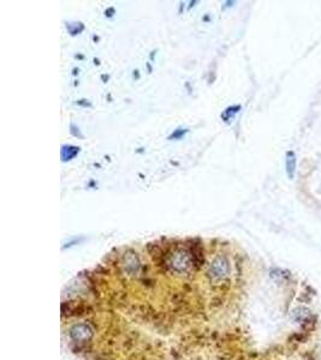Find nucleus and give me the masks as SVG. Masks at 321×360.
<instances>
[{
	"label": "nucleus",
	"instance_id": "nucleus-9",
	"mask_svg": "<svg viewBox=\"0 0 321 360\" xmlns=\"http://www.w3.org/2000/svg\"><path fill=\"white\" fill-rule=\"evenodd\" d=\"M113 12H115V9H113V7H110L109 10H106V11H105V15H106L107 17H112Z\"/></svg>",
	"mask_w": 321,
	"mask_h": 360
},
{
	"label": "nucleus",
	"instance_id": "nucleus-2",
	"mask_svg": "<svg viewBox=\"0 0 321 360\" xmlns=\"http://www.w3.org/2000/svg\"><path fill=\"white\" fill-rule=\"evenodd\" d=\"M70 338L73 341H77V342L89 341L93 338V330L87 324H76L71 328Z\"/></svg>",
	"mask_w": 321,
	"mask_h": 360
},
{
	"label": "nucleus",
	"instance_id": "nucleus-7",
	"mask_svg": "<svg viewBox=\"0 0 321 360\" xmlns=\"http://www.w3.org/2000/svg\"><path fill=\"white\" fill-rule=\"evenodd\" d=\"M185 133H188V130H186V128H177V130L168 137V139H181L182 137L185 136Z\"/></svg>",
	"mask_w": 321,
	"mask_h": 360
},
{
	"label": "nucleus",
	"instance_id": "nucleus-6",
	"mask_svg": "<svg viewBox=\"0 0 321 360\" xmlns=\"http://www.w3.org/2000/svg\"><path fill=\"white\" fill-rule=\"evenodd\" d=\"M239 108H241V107H239V106H235V107H229V108H228V109H226V111H225V112H224V114L222 115V117H223V119H224V120H225V122H228V120H229V119H230V115H231V114H235V113H237Z\"/></svg>",
	"mask_w": 321,
	"mask_h": 360
},
{
	"label": "nucleus",
	"instance_id": "nucleus-4",
	"mask_svg": "<svg viewBox=\"0 0 321 360\" xmlns=\"http://www.w3.org/2000/svg\"><path fill=\"white\" fill-rule=\"evenodd\" d=\"M80 152V148L73 146H63L62 147V160L63 161H70L76 155Z\"/></svg>",
	"mask_w": 321,
	"mask_h": 360
},
{
	"label": "nucleus",
	"instance_id": "nucleus-1",
	"mask_svg": "<svg viewBox=\"0 0 321 360\" xmlns=\"http://www.w3.org/2000/svg\"><path fill=\"white\" fill-rule=\"evenodd\" d=\"M229 262L226 261V258L224 257H218L213 261V263L210 264L209 267V274L210 276L215 280H220V278H224L225 276H228L229 274Z\"/></svg>",
	"mask_w": 321,
	"mask_h": 360
},
{
	"label": "nucleus",
	"instance_id": "nucleus-5",
	"mask_svg": "<svg viewBox=\"0 0 321 360\" xmlns=\"http://www.w3.org/2000/svg\"><path fill=\"white\" fill-rule=\"evenodd\" d=\"M295 169H296V157L293 151H289L286 154V170H288L289 177L293 178Z\"/></svg>",
	"mask_w": 321,
	"mask_h": 360
},
{
	"label": "nucleus",
	"instance_id": "nucleus-3",
	"mask_svg": "<svg viewBox=\"0 0 321 360\" xmlns=\"http://www.w3.org/2000/svg\"><path fill=\"white\" fill-rule=\"evenodd\" d=\"M191 262H193V259L190 258L188 252L181 251V252H177L175 257H172V259H171V262H170V267L172 268L173 270H176V272L182 273V272L188 270V268L190 267Z\"/></svg>",
	"mask_w": 321,
	"mask_h": 360
},
{
	"label": "nucleus",
	"instance_id": "nucleus-8",
	"mask_svg": "<svg viewBox=\"0 0 321 360\" xmlns=\"http://www.w3.org/2000/svg\"><path fill=\"white\" fill-rule=\"evenodd\" d=\"M87 100H80V101H77V105H80V106H83V107H91V102H86Z\"/></svg>",
	"mask_w": 321,
	"mask_h": 360
},
{
	"label": "nucleus",
	"instance_id": "nucleus-10",
	"mask_svg": "<svg viewBox=\"0 0 321 360\" xmlns=\"http://www.w3.org/2000/svg\"><path fill=\"white\" fill-rule=\"evenodd\" d=\"M155 53H157V52H152V53H151V59H153V58L155 57Z\"/></svg>",
	"mask_w": 321,
	"mask_h": 360
}]
</instances>
